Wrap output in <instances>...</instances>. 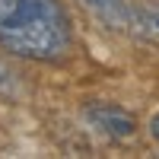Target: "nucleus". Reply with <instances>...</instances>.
Listing matches in <instances>:
<instances>
[{
    "label": "nucleus",
    "mask_w": 159,
    "mask_h": 159,
    "mask_svg": "<svg viewBox=\"0 0 159 159\" xmlns=\"http://www.w3.org/2000/svg\"><path fill=\"white\" fill-rule=\"evenodd\" d=\"M86 121L92 127H99L102 134L115 137V140H127V137H134V130H137V118L130 111H124V108H118V105H108V102L89 105Z\"/></svg>",
    "instance_id": "2"
},
{
    "label": "nucleus",
    "mask_w": 159,
    "mask_h": 159,
    "mask_svg": "<svg viewBox=\"0 0 159 159\" xmlns=\"http://www.w3.org/2000/svg\"><path fill=\"white\" fill-rule=\"evenodd\" d=\"M130 22L137 25L140 35L156 38V42H159V3H156V7H143V10H137V13H130Z\"/></svg>",
    "instance_id": "4"
},
{
    "label": "nucleus",
    "mask_w": 159,
    "mask_h": 159,
    "mask_svg": "<svg viewBox=\"0 0 159 159\" xmlns=\"http://www.w3.org/2000/svg\"><path fill=\"white\" fill-rule=\"evenodd\" d=\"M92 10V16H99L108 29H127L130 25V10L124 0H83Z\"/></svg>",
    "instance_id": "3"
},
{
    "label": "nucleus",
    "mask_w": 159,
    "mask_h": 159,
    "mask_svg": "<svg viewBox=\"0 0 159 159\" xmlns=\"http://www.w3.org/2000/svg\"><path fill=\"white\" fill-rule=\"evenodd\" d=\"M0 96L3 99H16L19 96V80H16V73H13L3 61H0Z\"/></svg>",
    "instance_id": "5"
},
{
    "label": "nucleus",
    "mask_w": 159,
    "mask_h": 159,
    "mask_svg": "<svg viewBox=\"0 0 159 159\" xmlns=\"http://www.w3.org/2000/svg\"><path fill=\"white\" fill-rule=\"evenodd\" d=\"M0 48L29 61H61L70 51V19L57 0H0Z\"/></svg>",
    "instance_id": "1"
},
{
    "label": "nucleus",
    "mask_w": 159,
    "mask_h": 159,
    "mask_svg": "<svg viewBox=\"0 0 159 159\" xmlns=\"http://www.w3.org/2000/svg\"><path fill=\"white\" fill-rule=\"evenodd\" d=\"M150 134H153V137L159 140V115H156V118H153V121H150Z\"/></svg>",
    "instance_id": "6"
}]
</instances>
